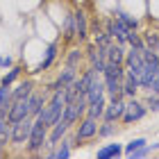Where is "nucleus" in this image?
<instances>
[{
    "label": "nucleus",
    "mask_w": 159,
    "mask_h": 159,
    "mask_svg": "<svg viewBox=\"0 0 159 159\" xmlns=\"http://www.w3.org/2000/svg\"><path fill=\"white\" fill-rule=\"evenodd\" d=\"M64 107H66L64 91H52V93H50V98H48V102H46V107L41 109V114H39L37 118H41L46 127H52L55 123H59Z\"/></svg>",
    "instance_id": "nucleus-1"
},
{
    "label": "nucleus",
    "mask_w": 159,
    "mask_h": 159,
    "mask_svg": "<svg viewBox=\"0 0 159 159\" xmlns=\"http://www.w3.org/2000/svg\"><path fill=\"white\" fill-rule=\"evenodd\" d=\"M48 132H50V127L43 125L41 118H34L30 139H27V143H25V152L32 155V157H41V152L48 146Z\"/></svg>",
    "instance_id": "nucleus-2"
},
{
    "label": "nucleus",
    "mask_w": 159,
    "mask_h": 159,
    "mask_svg": "<svg viewBox=\"0 0 159 159\" xmlns=\"http://www.w3.org/2000/svg\"><path fill=\"white\" fill-rule=\"evenodd\" d=\"M98 125H100L98 118H91V116H86V114H84V116L75 123V132L70 134V139H73V148H77L82 141L96 139V136H98Z\"/></svg>",
    "instance_id": "nucleus-3"
},
{
    "label": "nucleus",
    "mask_w": 159,
    "mask_h": 159,
    "mask_svg": "<svg viewBox=\"0 0 159 159\" xmlns=\"http://www.w3.org/2000/svg\"><path fill=\"white\" fill-rule=\"evenodd\" d=\"M148 116V107L143 100H139V96L136 98H127V105H125V114H123L120 123L123 125H134V123H139Z\"/></svg>",
    "instance_id": "nucleus-4"
},
{
    "label": "nucleus",
    "mask_w": 159,
    "mask_h": 159,
    "mask_svg": "<svg viewBox=\"0 0 159 159\" xmlns=\"http://www.w3.org/2000/svg\"><path fill=\"white\" fill-rule=\"evenodd\" d=\"M32 123H34L32 116H27V118L18 120V123H11V141H9V146H25L27 139H30V132H32Z\"/></svg>",
    "instance_id": "nucleus-5"
},
{
    "label": "nucleus",
    "mask_w": 159,
    "mask_h": 159,
    "mask_svg": "<svg viewBox=\"0 0 159 159\" xmlns=\"http://www.w3.org/2000/svg\"><path fill=\"white\" fill-rule=\"evenodd\" d=\"M75 80H77V68L66 66V64H64V68L59 70V73H57V77L46 86V89H48L50 93H52V91H64L70 82H75Z\"/></svg>",
    "instance_id": "nucleus-6"
},
{
    "label": "nucleus",
    "mask_w": 159,
    "mask_h": 159,
    "mask_svg": "<svg viewBox=\"0 0 159 159\" xmlns=\"http://www.w3.org/2000/svg\"><path fill=\"white\" fill-rule=\"evenodd\" d=\"M48 98H50V91H48V89H43V91L34 89V91L30 93L27 105H30V116H32V118H37L39 114H41V109H43L46 102H48Z\"/></svg>",
    "instance_id": "nucleus-7"
},
{
    "label": "nucleus",
    "mask_w": 159,
    "mask_h": 159,
    "mask_svg": "<svg viewBox=\"0 0 159 159\" xmlns=\"http://www.w3.org/2000/svg\"><path fill=\"white\" fill-rule=\"evenodd\" d=\"M73 16H75V34H77V43H86L89 41V16H86V11L84 9H75L73 11Z\"/></svg>",
    "instance_id": "nucleus-8"
},
{
    "label": "nucleus",
    "mask_w": 159,
    "mask_h": 159,
    "mask_svg": "<svg viewBox=\"0 0 159 159\" xmlns=\"http://www.w3.org/2000/svg\"><path fill=\"white\" fill-rule=\"evenodd\" d=\"M57 55H59V43L57 41H52L50 46L46 48V52H43V59L37 64V68L32 70V73H46V70L55 64V59H57Z\"/></svg>",
    "instance_id": "nucleus-9"
},
{
    "label": "nucleus",
    "mask_w": 159,
    "mask_h": 159,
    "mask_svg": "<svg viewBox=\"0 0 159 159\" xmlns=\"http://www.w3.org/2000/svg\"><path fill=\"white\" fill-rule=\"evenodd\" d=\"M32 91H34V82L30 77L20 80V82H14L11 84V102H16V100H27Z\"/></svg>",
    "instance_id": "nucleus-10"
},
{
    "label": "nucleus",
    "mask_w": 159,
    "mask_h": 159,
    "mask_svg": "<svg viewBox=\"0 0 159 159\" xmlns=\"http://www.w3.org/2000/svg\"><path fill=\"white\" fill-rule=\"evenodd\" d=\"M30 116V105H27V100H16V102H11L9 111H7V120L9 123H18Z\"/></svg>",
    "instance_id": "nucleus-11"
},
{
    "label": "nucleus",
    "mask_w": 159,
    "mask_h": 159,
    "mask_svg": "<svg viewBox=\"0 0 159 159\" xmlns=\"http://www.w3.org/2000/svg\"><path fill=\"white\" fill-rule=\"evenodd\" d=\"M82 116H84V114L80 111L77 102H66V107H64V111H61V118H59V120H61L66 127L73 129V127H75V123L82 118Z\"/></svg>",
    "instance_id": "nucleus-12"
},
{
    "label": "nucleus",
    "mask_w": 159,
    "mask_h": 159,
    "mask_svg": "<svg viewBox=\"0 0 159 159\" xmlns=\"http://www.w3.org/2000/svg\"><path fill=\"white\" fill-rule=\"evenodd\" d=\"M123 155V143H105L96 150L98 159H118Z\"/></svg>",
    "instance_id": "nucleus-13"
},
{
    "label": "nucleus",
    "mask_w": 159,
    "mask_h": 159,
    "mask_svg": "<svg viewBox=\"0 0 159 159\" xmlns=\"http://www.w3.org/2000/svg\"><path fill=\"white\" fill-rule=\"evenodd\" d=\"M68 132H70V127H66L61 120L55 123V125L50 127V132H48V146H50V148H57V143H59Z\"/></svg>",
    "instance_id": "nucleus-14"
},
{
    "label": "nucleus",
    "mask_w": 159,
    "mask_h": 159,
    "mask_svg": "<svg viewBox=\"0 0 159 159\" xmlns=\"http://www.w3.org/2000/svg\"><path fill=\"white\" fill-rule=\"evenodd\" d=\"M102 96H107V93H105L102 75H96V77H93V82L89 84V89H86V100L93 102V100H98V98H102Z\"/></svg>",
    "instance_id": "nucleus-15"
},
{
    "label": "nucleus",
    "mask_w": 159,
    "mask_h": 159,
    "mask_svg": "<svg viewBox=\"0 0 159 159\" xmlns=\"http://www.w3.org/2000/svg\"><path fill=\"white\" fill-rule=\"evenodd\" d=\"M84 61V50H82V43L80 46H70V50L64 55V64L66 66H73V68H80V64Z\"/></svg>",
    "instance_id": "nucleus-16"
},
{
    "label": "nucleus",
    "mask_w": 159,
    "mask_h": 159,
    "mask_svg": "<svg viewBox=\"0 0 159 159\" xmlns=\"http://www.w3.org/2000/svg\"><path fill=\"white\" fill-rule=\"evenodd\" d=\"M125 50H127V46H120V43L111 41L109 46H107V61L125 64Z\"/></svg>",
    "instance_id": "nucleus-17"
},
{
    "label": "nucleus",
    "mask_w": 159,
    "mask_h": 159,
    "mask_svg": "<svg viewBox=\"0 0 159 159\" xmlns=\"http://www.w3.org/2000/svg\"><path fill=\"white\" fill-rule=\"evenodd\" d=\"M102 82H105V93H107V98H111V96H123V80L102 75ZM123 98H125V96H123Z\"/></svg>",
    "instance_id": "nucleus-18"
},
{
    "label": "nucleus",
    "mask_w": 159,
    "mask_h": 159,
    "mask_svg": "<svg viewBox=\"0 0 159 159\" xmlns=\"http://www.w3.org/2000/svg\"><path fill=\"white\" fill-rule=\"evenodd\" d=\"M70 155H73V139H70V132H68L59 143H57V148H55V159H68Z\"/></svg>",
    "instance_id": "nucleus-19"
},
{
    "label": "nucleus",
    "mask_w": 159,
    "mask_h": 159,
    "mask_svg": "<svg viewBox=\"0 0 159 159\" xmlns=\"http://www.w3.org/2000/svg\"><path fill=\"white\" fill-rule=\"evenodd\" d=\"M139 91H141L139 80L125 73V77H123V96H125V98H136V96H139Z\"/></svg>",
    "instance_id": "nucleus-20"
},
{
    "label": "nucleus",
    "mask_w": 159,
    "mask_h": 159,
    "mask_svg": "<svg viewBox=\"0 0 159 159\" xmlns=\"http://www.w3.org/2000/svg\"><path fill=\"white\" fill-rule=\"evenodd\" d=\"M61 39L66 41V43H73L77 41V34H75V16H73V11L66 16V20H64V27H61Z\"/></svg>",
    "instance_id": "nucleus-21"
},
{
    "label": "nucleus",
    "mask_w": 159,
    "mask_h": 159,
    "mask_svg": "<svg viewBox=\"0 0 159 159\" xmlns=\"http://www.w3.org/2000/svg\"><path fill=\"white\" fill-rule=\"evenodd\" d=\"M105 107H107V96H102V98H98V100H93V102H89V107H86V116L102 120Z\"/></svg>",
    "instance_id": "nucleus-22"
},
{
    "label": "nucleus",
    "mask_w": 159,
    "mask_h": 159,
    "mask_svg": "<svg viewBox=\"0 0 159 159\" xmlns=\"http://www.w3.org/2000/svg\"><path fill=\"white\" fill-rule=\"evenodd\" d=\"M127 32H129V27H127V25H123L118 18H114V32H111L114 41L120 43V46H127Z\"/></svg>",
    "instance_id": "nucleus-23"
},
{
    "label": "nucleus",
    "mask_w": 159,
    "mask_h": 159,
    "mask_svg": "<svg viewBox=\"0 0 159 159\" xmlns=\"http://www.w3.org/2000/svg\"><path fill=\"white\" fill-rule=\"evenodd\" d=\"M118 132V123L116 120H100V125H98V136L100 139H109V136H114Z\"/></svg>",
    "instance_id": "nucleus-24"
},
{
    "label": "nucleus",
    "mask_w": 159,
    "mask_h": 159,
    "mask_svg": "<svg viewBox=\"0 0 159 159\" xmlns=\"http://www.w3.org/2000/svg\"><path fill=\"white\" fill-rule=\"evenodd\" d=\"M114 18H118L123 25H127L129 30H139V18H134L132 14H127V11H123V9H116V14H114Z\"/></svg>",
    "instance_id": "nucleus-25"
},
{
    "label": "nucleus",
    "mask_w": 159,
    "mask_h": 159,
    "mask_svg": "<svg viewBox=\"0 0 159 159\" xmlns=\"http://www.w3.org/2000/svg\"><path fill=\"white\" fill-rule=\"evenodd\" d=\"M102 75H109V77H118V80H123V77H125V64L107 61V66H105V70H102Z\"/></svg>",
    "instance_id": "nucleus-26"
},
{
    "label": "nucleus",
    "mask_w": 159,
    "mask_h": 159,
    "mask_svg": "<svg viewBox=\"0 0 159 159\" xmlns=\"http://www.w3.org/2000/svg\"><path fill=\"white\" fill-rule=\"evenodd\" d=\"M9 107H11V86L0 84V109L9 111Z\"/></svg>",
    "instance_id": "nucleus-27"
},
{
    "label": "nucleus",
    "mask_w": 159,
    "mask_h": 159,
    "mask_svg": "<svg viewBox=\"0 0 159 159\" xmlns=\"http://www.w3.org/2000/svg\"><path fill=\"white\" fill-rule=\"evenodd\" d=\"M141 39H143V43H146V48L159 50V32L148 30V32H143V34H141Z\"/></svg>",
    "instance_id": "nucleus-28"
},
{
    "label": "nucleus",
    "mask_w": 159,
    "mask_h": 159,
    "mask_svg": "<svg viewBox=\"0 0 159 159\" xmlns=\"http://www.w3.org/2000/svg\"><path fill=\"white\" fill-rule=\"evenodd\" d=\"M146 139H143V136H136V139H132V141H129V143H125V146H123V155H132L134 152V150H139V148H143V146H146Z\"/></svg>",
    "instance_id": "nucleus-29"
},
{
    "label": "nucleus",
    "mask_w": 159,
    "mask_h": 159,
    "mask_svg": "<svg viewBox=\"0 0 159 159\" xmlns=\"http://www.w3.org/2000/svg\"><path fill=\"white\" fill-rule=\"evenodd\" d=\"M20 70H23L20 66H11V68H9V73H5V75H2L0 84H5V86H11V84H14V82H16V80L20 77Z\"/></svg>",
    "instance_id": "nucleus-30"
},
{
    "label": "nucleus",
    "mask_w": 159,
    "mask_h": 159,
    "mask_svg": "<svg viewBox=\"0 0 159 159\" xmlns=\"http://www.w3.org/2000/svg\"><path fill=\"white\" fill-rule=\"evenodd\" d=\"M111 41H114V39H111L109 34H107V32L102 30V27L93 32V43H96V46H102V48H107V46H109Z\"/></svg>",
    "instance_id": "nucleus-31"
},
{
    "label": "nucleus",
    "mask_w": 159,
    "mask_h": 159,
    "mask_svg": "<svg viewBox=\"0 0 159 159\" xmlns=\"http://www.w3.org/2000/svg\"><path fill=\"white\" fill-rule=\"evenodd\" d=\"M77 96H80V84H77V80H75V82H70L66 89H64V100H66V102H73Z\"/></svg>",
    "instance_id": "nucleus-32"
},
{
    "label": "nucleus",
    "mask_w": 159,
    "mask_h": 159,
    "mask_svg": "<svg viewBox=\"0 0 159 159\" xmlns=\"http://www.w3.org/2000/svg\"><path fill=\"white\" fill-rule=\"evenodd\" d=\"M11 141V123H5V125H0V146L7 148Z\"/></svg>",
    "instance_id": "nucleus-33"
},
{
    "label": "nucleus",
    "mask_w": 159,
    "mask_h": 159,
    "mask_svg": "<svg viewBox=\"0 0 159 159\" xmlns=\"http://www.w3.org/2000/svg\"><path fill=\"white\" fill-rule=\"evenodd\" d=\"M143 102H146V107H148V111H159V93H148L146 91V100H143Z\"/></svg>",
    "instance_id": "nucleus-34"
},
{
    "label": "nucleus",
    "mask_w": 159,
    "mask_h": 159,
    "mask_svg": "<svg viewBox=\"0 0 159 159\" xmlns=\"http://www.w3.org/2000/svg\"><path fill=\"white\" fill-rule=\"evenodd\" d=\"M127 46H146L143 39H141V34H139V30H129L127 32Z\"/></svg>",
    "instance_id": "nucleus-35"
},
{
    "label": "nucleus",
    "mask_w": 159,
    "mask_h": 159,
    "mask_svg": "<svg viewBox=\"0 0 159 159\" xmlns=\"http://www.w3.org/2000/svg\"><path fill=\"white\" fill-rule=\"evenodd\" d=\"M14 66V57H0V68H11Z\"/></svg>",
    "instance_id": "nucleus-36"
},
{
    "label": "nucleus",
    "mask_w": 159,
    "mask_h": 159,
    "mask_svg": "<svg viewBox=\"0 0 159 159\" xmlns=\"http://www.w3.org/2000/svg\"><path fill=\"white\" fill-rule=\"evenodd\" d=\"M0 157H5V148L2 146H0Z\"/></svg>",
    "instance_id": "nucleus-37"
}]
</instances>
